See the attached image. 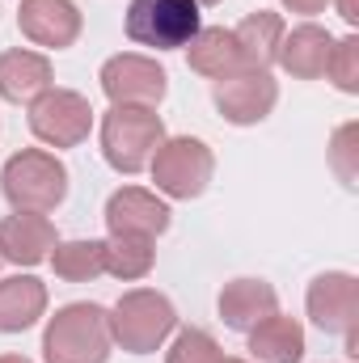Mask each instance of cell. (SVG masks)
<instances>
[{
	"instance_id": "6da1fadb",
	"label": "cell",
	"mask_w": 359,
	"mask_h": 363,
	"mask_svg": "<svg viewBox=\"0 0 359 363\" xmlns=\"http://www.w3.org/2000/svg\"><path fill=\"white\" fill-rule=\"evenodd\" d=\"M110 313L101 304L77 300L64 304L43 330V359L47 363H106L110 359Z\"/></svg>"
},
{
	"instance_id": "7a4b0ae2",
	"label": "cell",
	"mask_w": 359,
	"mask_h": 363,
	"mask_svg": "<svg viewBox=\"0 0 359 363\" xmlns=\"http://www.w3.org/2000/svg\"><path fill=\"white\" fill-rule=\"evenodd\" d=\"M165 144V123L148 106H110L101 114V157L118 174H140Z\"/></svg>"
},
{
	"instance_id": "3957f363",
	"label": "cell",
	"mask_w": 359,
	"mask_h": 363,
	"mask_svg": "<svg viewBox=\"0 0 359 363\" xmlns=\"http://www.w3.org/2000/svg\"><path fill=\"white\" fill-rule=\"evenodd\" d=\"M0 190L9 199L13 211H55L68 194V169L55 152H43V148H26L17 157L4 161L0 169Z\"/></svg>"
},
{
	"instance_id": "277c9868",
	"label": "cell",
	"mask_w": 359,
	"mask_h": 363,
	"mask_svg": "<svg viewBox=\"0 0 359 363\" xmlns=\"http://www.w3.org/2000/svg\"><path fill=\"white\" fill-rule=\"evenodd\" d=\"M174 330H178V313H174L170 296L148 291V287L123 291L118 304H114V313H110V338L123 351H131V355L157 351Z\"/></svg>"
},
{
	"instance_id": "5b68a950",
	"label": "cell",
	"mask_w": 359,
	"mask_h": 363,
	"mask_svg": "<svg viewBox=\"0 0 359 363\" xmlns=\"http://www.w3.org/2000/svg\"><path fill=\"white\" fill-rule=\"evenodd\" d=\"M199 4L194 0H131L127 9V38L157 51H178L199 34Z\"/></svg>"
},
{
	"instance_id": "8992f818",
	"label": "cell",
	"mask_w": 359,
	"mask_h": 363,
	"mask_svg": "<svg viewBox=\"0 0 359 363\" xmlns=\"http://www.w3.org/2000/svg\"><path fill=\"white\" fill-rule=\"evenodd\" d=\"M153 169V182L161 194L170 199H199L207 190V182L216 174V157L203 140L194 135H174L157 148V157L148 161Z\"/></svg>"
},
{
	"instance_id": "52a82bcc",
	"label": "cell",
	"mask_w": 359,
	"mask_h": 363,
	"mask_svg": "<svg viewBox=\"0 0 359 363\" xmlns=\"http://www.w3.org/2000/svg\"><path fill=\"white\" fill-rule=\"evenodd\" d=\"M93 127L89 97L72 89H43L30 101V131L51 148H77Z\"/></svg>"
},
{
	"instance_id": "ba28073f",
	"label": "cell",
	"mask_w": 359,
	"mask_h": 363,
	"mask_svg": "<svg viewBox=\"0 0 359 363\" xmlns=\"http://www.w3.org/2000/svg\"><path fill=\"white\" fill-rule=\"evenodd\" d=\"M101 93L110 97V106H148L157 110V101L170 89V77L157 60L148 55H114L101 64Z\"/></svg>"
},
{
	"instance_id": "9c48e42d",
	"label": "cell",
	"mask_w": 359,
	"mask_h": 363,
	"mask_svg": "<svg viewBox=\"0 0 359 363\" xmlns=\"http://www.w3.org/2000/svg\"><path fill=\"white\" fill-rule=\"evenodd\" d=\"M309 317L326 334H355L359 330V279L347 271H326L309 283Z\"/></svg>"
},
{
	"instance_id": "30bf717a",
	"label": "cell",
	"mask_w": 359,
	"mask_h": 363,
	"mask_svg": "<svg viewBox=\"0 0 359 363\" xmlns=\"http://www.w3.org/2000/svg\"><path fill=\"white\" fill-rule=\"evenodd\" d=\"M17 26L21 34L34 43V47H47V51H64L81 38V9L72 0H21L17 9Z\"/></svg>"
},
{
	"instance_id": "8fae6325",
	"label": "cell",
	"mask_w": 359,
	"mask_h": 363,
	"mask_svg": "<svg viewBox=\"0 0 359 363\" xmlns=\"http://www.w3.org/2000/svg\"><path fill=\"white\" fill-rule=\"evenodd\" d=\"M279 101V85L270 81V72H237L216 81V110L233 123V127H254L263 123Z\"/></svg>"
},
{
	"instance_id": "7c38bea8",
	"label": "cell",
	"mask_w": 359,
	"mask_h": 363,
	"mask_svg": "<svg viewBox=\"0 0 359 363\" xmlns=\"http://www.w3.org/2000/svg\"><path fill=\"white\" fill-rule=\"evenodd\" d=\"M106 228L114 233H131V237H161L170 228V207L140 186H123L110 194L106 203Z\"/></svg>"
},
{
	"instance_id": "4fadbf2b",
	"label": "cell",
	"mask_w": 359,
	"mask_h": 363,
	"mask_svg": "<svg viewBox=\"0 0 359 363\" xmlns=\"http://www.w3.org/2000/svg\"><path fill=\"white\" fill-rule=\"evenodd\" d=\"M55 245H60L55 224L38 211H17V216H4L0 224V258L13 267H38L51 258Z\"/></svg>"
},
{
	"instance_id": "5bb4252c",
	"label": "cell",
	"mask_w": 359,
	"mask_h": 363,
	"mask_svg": "<svg viewBox=\"0 0 359 363\" xmlns=\"http://www.w3.org/2000/svg\"><path fill=\"white\" fill-rule=\"evenodd\" d=\"M330 51H334V34H330L326 26L304 21V26H296L292 34L279 38L275 64H279L283 72H292L296 81H317V77H326Z\"/></svg>"
},
{
	"instance_id": "9a60e30c",
	"label": "cell",
	"mask_w": 359,
	"mask_h": 363,
	"mask_svg": "<svg viewBox=\"0 0 359 363\" xmlns=\"http://www.w3.org/2000/svg\"><path fill=\"white\" fill-rule=\"evenodd\" d=\"M270 313H279V296H275V287H270L267 279H233V283H224V291H220V317H224L228 330L250 334Z\"/></svg>"
},
{
	"instance_id": "2e32d148",
	"label": "cell",
	"mask_w": 359,
	"mask_h": 363,
	"mask_svg": "<svg viewBox=\"0 0 359 363\" xmlns=\"http://www.w3.org/2000/svg\"><path fill=\"white\" fill-rule=\"evenodd\" d=\"M47 313V283L34 274L0 279V334H21Z\"/></svg>"
},
{
	"instance_id": "e0dca14e",
	"label": "cell",
	"mask_w": 359,
	"mask_h": 363,
	"mask_svg": "<svg viewBox=\"0 0 359 363\" xmlns=\"http://www.w3.org/2000/svg\"><path fill=\"white\" fill-rule=\"evenodd\" d=\"M186 60H190V68H194L199 77H211V81H224V77L245 72L241 51H237V38H233V30H224V26L199 30V34L186 43Z\"/></svg>"
},
{
	"instance_id": "ac0fdd59",
	"label": "cell",
	"mask_w": 359,
	"mask_h": 363,
	"mask_svg": "<svg viewBox=\"0 0 359 363\" xmlns=\"http://www.w3.org/2000/svg\"><path fill=\"white\" fill-rule=\"evenodd\" d=\"M233 38H237V51H241L245 72H267L270 64H275V55H279L283 17L270 13V9H258V13H250V17L233 30Z\"/></svg>"
},
{
	"instance_id": "d6986e66",
	"label": "cell",
	"mask_w": 359,
	"mask_h": 363,
	"mask_svg": "<svg viewBox=\"0 0 359 363\" xmlns=\"http://www.w3.org/2000/svg\"><path fill=\"white\" fill-rule=\"evenodd\" d=\"M51 89V60L38 51H4L0 55V97L4 101H34Z\"/></svg>"
},
{
	"instance_id": "ffe728a7",
	"label": "cell",
	"mask_w": 359,
	"mask_h": 363,
	"mask_svg": "<svg viewBox=\"0 0 359 363\" xmlns=\"http://www.w3.org/2000/svg\"><path fill=\"white\" fill-rule=\"evenodd\" d=\"M250 351L263 363H300L304 359V325L296 317L270 313L250 330Z\"/></svg>"
},
{
	"instance_id": "44dd1931",
	"label": "cell",
	"mask_w": 359,
	"mask_h": 363,
	"mask_svg": "<svg viewBox=\"0 0 359 363\" xmlns=\"http://www.w3.org/2000/svg\"><path fill=\"white\" fill-rule=\"evenodd\" d=\"M157 262V250H153V237H131V233H114L106 241V274L131 283V279H144Z\"/></svg>"
},
{
	"instance_id": "7402d4cb",
	"label": "cell",
	"mask_w": 359,
	"mask_h": 363,
	"mask_svg": "<svg viewBox=\"0 0 359 363\" xmlns=\"http://www.w3.org/2000/svg\"><path fill=\"white\" fill-rule=\"evenodd\" d=\"M51 267L68 283H89L106 274V241H60L51 250Z\"/></svg>"
},
{
	"instance_id": "603a6c76",
	"label": "cell",
	"mask_w": 359,
	"mask_h": 363,
	"mask_svg": "<svg viewBox=\"0 0 359 363\" xmlns=\"http://www.w3.org/2000/svg\"><path fill=\"white\" fill-rule=\"evenodd\" d=\"M330 165L347 190L359 186V123H343L330 140Z\"/></svg>"
},
{
	"instance_id": "cb8c5ba5",
	"label": "cell",
	"mask_w": 359,
	"mask_h": 363,
	"mask_svg": "<svg viewBox=\"0 0 359 363\" xmlns=\"http://www.w3.org/2000/svg\"><path fill=\"white\" fill-rule=\"evenodd\" d=\"M220 347H216V338L207 334V330H178V338H174V347H170V355L165 363H220Z\"/></svg>"
},
{
	"instance_id": "d4e9b609",
	"label": "cell",
	"mask_w": 359,
	"mask_h": 363,
	"mask_svg": "<svg viewBox=\"0 0 359 363\" xmlns=\"http://www.w3.org/2000/svg\"><path fill=\"white\" fill-rule=\"evenodd\" d=\"M326 72H330V81H334L343 93H359V38L355 34L343 38V43H334Z\"/></svg>"
},
{
	"instance_id": "484cf974",
	"label": "cell",
	"mask_w": 359,
	"mask_h": 363,
	"mask_svg": "<svg viewBox=\"0 0 359 363\" xmlns=\"http://www.w3.org/2000/svg\"><path fill=\"white\" fill-rule=\"evenodd\" d=\"M283 4H287L292 13H304V17H309V13H321L330 0H283Z\"/></svg>"
},
{
	"instance_id": "4316f807",
	"label": "cell",
	"mask_w": 359,
	"mask_h": 363,
	"mask_svg": "<svg viewBox=\"0 0 359 363\" xmlns=\"http://www.w3.org/2000/svg\"><path fill=\"white\" fill-rule=\"evenodd\" d=\"M338 17H343L347 26H355L359 21V0H338Z\"/></svg>"
},
{
	"instance_id": "83f0119b",
	"label": "cell",
	"mask_w": 359,
	"mask_h": 363,
	"mask_svg": "<svg viewBox=\"0 0 359 363\" xmlns=\"http://www.w3.org/2000/svg\"><path fill=\"white\" fill-rule=\"evenodd\" d=\"M0 363H30L26 355H0Z\"/></svg>"
},
{
	"instance_id": "f1b7e54d",
	"label": "cell",
	"mask_w": 359,
	"mask_h": 363,
	"mask_svg": "<svg viewBox=\"0 0 359 363\" xmlns=\"http://www.w3.org/2000/svg\"><path fill=\"white\" fill-rule=\"evenodd\" d=\"M220 363H245V359H228V355H220Z\"/></svg>"
},
{
	"instance_id": "f546056e",
	"label": "cell",
	"mask_w": 359,
	"mask_h": 363,
	"mask_svg": "<svg viewBox=\"0 0 359 363\" xmlns=\"http://www.w3.org/2000/svg\"><path fill=\"white\" fill-rule=\"evenodd\" d=\"M194 4H220V0H194Z\"/></svg>"
},
{
	"instance_id": "4dcf8cb0",
	"label": "cell",
	"mask_w": 359,
	"mask_h": 363,
	"mask_svg": "<svg viewBox=\"0 0 359 363\" xmlns=\"http://www.w3.org/2000/svg\"><path fill=\"white\" fill-rule=\"evenodd\" d=\"M0 262H4V258H0Z\"/></svg>"
}]
</instances>
